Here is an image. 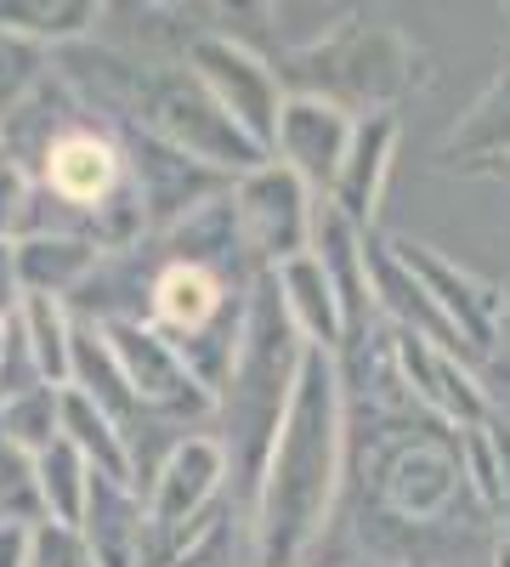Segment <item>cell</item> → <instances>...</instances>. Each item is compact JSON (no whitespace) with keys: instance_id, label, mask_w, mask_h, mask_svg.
<instances>
[{"instance_id":"25","label":"cell","mask_w":510,"mask_h":567,"mask_svg":"<svg viewBox=\"0 0 510 567\" xmlns=\"http://www.w3.org/2000/svg\"><path fill=\"white\" fill-rule=\"evenodd\" d=\"M29 567H103L97 550H91L80 523H58V516H40L34 523V556Z\"/></svg>"},{"instance_id":"30","label":"cell","mask_w":510,"mask_h":567,"mask_svg":"<svg viewBox=\"0 0 510 567\" xmlns=\"http://www.w3.org/2000/svg\"><path fill=\"white\" fill-rule=\"evenodd\" d=\"M488 425H493V443H499V505H493V516L504 523V539H510V420L488 414Z\"/></svg>"},{"instance_id":"17","label":"cell","mask_w":510,"mask_h":567,"mask_svg":"<svg viewBox=\"0 0 510 567\" xmlns=\"http://www.w3.org/2000/svg\"><path fill=\"white\" fill-rule=\"evenodd\" d=\"M63 432L80 443V454L108 471V477H125L136 483V449H131V432L97 403V398H85L80 386H63Z\"/></svg>"},{"instance_id":"29","label":"cell","mask_w":510,"mask_h":567,"mask_svg":"<svg viewBox=\"0 0 510 567\" xmlns=\"http://www.w3.org/2000/svg\"><path fill=\"white\" fill-rule=\"evenodd\" d=\"M29 556H34V523L0 516V567H29Z\"/></svg>"},{"instance_id":"15","label":"cell","mask_w":510,"mask_h":567,"mask_svg":"<svg viewBox=\"0 0 510 567\" xmlns=\"http://www.w3.org/2000/svg\"><path fill=\"white\" fill-rule=\"evenodd\" d=\"M272 278H278V296H284L295 329L312 347H346V312H341V296H335L330 272H323L318 250H301L290 261H278Z\"/></svg>"},{"instance_id":"14","label":"cell","mask_w":510,"mask_h":567,"mask_svg":"<svg viewBox=\"0 0 510 567\" xmlns=\"http://www.w3.org/2000/svg\"><path fill=\"white\" fill-rule=\"evenodd\" d=\"M103 245L91 233H23L18 239V261H23V284L29 296H63L74 301L80 284L103 267Z\"/></svg>"},{"instance_id":"34","label":"cell","mask_w":510,"mask_h":567,"mask_svg":"<svg viewBox=\"0 0 510 567\" xmlns=\"http://www.w3.org/2000/svg\"><path fill=\"white\" fill-rule=\"evenodd\" d=\"M0 159H7V142H0Z\"/></svg>"},{"instance_id":"2","label":"cell","mask_w":510,"mask_h":567,"mask_svg":"<svg viewBox=\"0 0 510 567\" xmlns=\"http://www.w3.org/2000/svg\"><path fill=\"white\" fill-rule=\"evenodd\" d=\"M290 91H312L330 97L352 114L397 109L414 85H420V45H414L397 23L381 18H341L330 34H318L284 58Z\"/></svg>"},{"instance_id":"26","label":"cell","mask_w":510,"mask_h":567,"mask_svg":"<svg viewBox=\"0 0 510 567\" xmlns=\"http://www.w3.org/2000/svg\"><path fill=\"white\" fill-rule=\"evenodd\" d=\"M34 187H40V176L29 165H18L12 154L0 159V239H23V233H29Z\"/></svg>"},{"instance_id":"7","label":"cell","mask_w":510,"mask_h":567,"mask_svg":"<svg viewBox=\"0 0 510 567\" xmlns=\"http://www.w3.org/2000/svg\"><path fill=\"white\" fill-rule=\"evenodd\" d=\"M119 125H125L131 182H136V194H143V210H148L154 233L176 227L188 210H199L205 199L227 194V187L239 182L233 171H221V165H210V159H199L188 148H176L170 136H159L148 125H131V120H119Z\"/></svg>"},{"instance_id":"1","label":"cell","mask_w":510,"mask_h":567,"mask_svg":"<svg viewBox=\"0 0 510 567\" xmlns=\"http://www.w3.org/2000/svg\"><path fill=\"white\" fill-rule=\"evenodd\" d=\"M341 488V369L335 347L301 352L284 420L272 432L256 505H250V567H306Z\"/></svg>"},{"instance_id":"22","label":"cell","mask_w":510,"mask_h":567,"mask_svg":"<svg viewBox=\"0 0 510 567\" xmlns=\"http://www.w3.org/2000/svg\"><path fill=\"white\" fill-rule=\"evenodd\" d=\"M0 420H7V432L23 443V449H52L63 437V386L52 381H40L29 392H12V398H0Z\"/></svg>"},{"instance_id":"23","label":"cell","mask_w":510,"mask_h":567,"mask_svg":"<svg viewBox=\"0 0 510 567\" xmlns=\"http://www.w3.org/2000/svg\"><path fill=\"white\" fill-rule=\"evenodd\" d=\"M0 516H12V523H40V516H45L34 449H23L7 432V420H0Z\"/></svg>"},{"instance_id":"27","label":"cell","mask_w":510,"mask_h":567,"mask_svg":"<svg viewBox=\"0 0 510 567\" xmlns=\"http://www.w3.org/2000/svg\"><path fill=\"white\" fill-rule=\"evenodd\" d=\"M272 7L278 0H210V18H216L221 34H239V40L256 45L261 23H272Z\"/></svg>"},{"instance_id":"9","label":"cell","mask_w":510,"mask_h":567,"mask_svg":"<svg viewBox=\"0 0 510 567\" xmlns=\"http://www.w3.org/2000/svg\"><path fill=\"white\" fill-rule=\"evenodd\" d=\"M125 182H131L125 142H114L108 131L85 125V120L63 125L52 136V148H45V159H40V187L58 194L63 205H74L85 216V227H91V210L108 205Z\"/></svg>"},{"instance_id":"13","label":"cell","mask_w":510,"mask_h":567,"mask_svg":"<svg viewBox=\"0 0 510 567\" xmlns=\"http://www.w3.org/2000/svg\"><path fill=\"white\" fill-rule=\"evenodd\" d=\"M392 159H397V109H375V114H357V131H352V148H346V165L330 187V199L375 227L381 216V199H386V176H392Z\"/></svg>"},{"instance_id":"33","label":"cell","mask_w":510,"mask_h":567,"mask_svg":"<svg viewBox=\"0 0 510 567\" xmlns=\"http://www.w3.org/2000/svg\"><path fill=\"white\" fill-rule=\"evenodd\" d=\"M493 176H510V159H504V165H499V171H493Z\"/></svg>"},{"instance_id":"6","label":"cell","mask_w":510,"mask_h":567,"mask_svg":"<svg viewBox=\"0 0 510 567\" xmlns=\"http://www.w3.org/2000/svg\"><path fill=\"white\" fill-rule=\"evenodd\" d=\"M188 69L216 91V103L272 154V142H278V114H284V103H290L284 69L267 63L250 40L221 34V29H199V40L188 45Z\"/></svg>"},{"instance_id":"31","label":"cell","mask_w":510,"mask_h":567,"mask_svg":"<svg viewBox=\"0 0 510 567\" xmlns=\"http://www.w3.org/2000/svg\"><path fill=\"white\" fill-rule=\"evenodd\" d=\"M493 567H510V539H504V545L493 550Z\"/></svg>"},{"instance_id":"4","label":"cell","mask_w":510,"mask_h":567,"mask_svg":"<svg viewBox=\"0 0 510 567\" xmlns=\"http://www.w3.org/2000/svg\"><path fill=\"white\" fill-rule=\"evenodd\" d=\"M227 483H233V465H227V443L216 432H181L165 460L148 471V539H143V567H170L188 539L210 523L227 505Z\"/></svg>"},{"instance_id":"21","label":"cell","mask_w":510,"mask_h":567,"mask_svg":"<svg viewBox=\"0 0 510 567\" xmlns=\"http://www.w3.org/2000/svg\"><path fill=\"white\" fill-rule=\"evenodd\" d=\"M45 74H52V45L12 29V23H0V120H7Z\"/></svg>"},{"instance_id":"5","label":"cell","mask_w":510,"mask_h":567,"mask_svg":"<svg viewBox=\"0 0 510 567\" xmlns=\"http://www.w3.org/2000/svg\"><path fill=\"white\" fill-rule=\"evenodd\" d=\"M103 323H108V341H114V352L131 374L136 398H143L148 420L205 425V420L221 414V392L188 363V352H181L154 318H103Z\"/></svg>"},{"instance_id":"16","label":"cell","mask_w":510,"mask_h":567,"mask_svg":"<svg viewBox=\"0 0 510 567\" xmlns=\"http://www.w3.org/2000/svg\"><path fill=\"white\" fill-rule=\"evenodd\" d=\"M443 159L454 171H488V176L510 159V69L471 103V114L448 131Z\"/></svg>"},{"instance_id":"10","label":"cell","mask_w":510,"mask_h":567,"mask_svg":"<svg viewBox=\"0 0 510 567\" xmlns=\"http://www.w3.org/2000/svg\"><path fill=\"white\" fill-rule=\"evenodd\" d=\"M397 245V256L420 272V284L431 290V301H437V312L454 323V336H459V347L471 352V363L477 358H488L493 352V341H499V312H504V296L493 290L488 278H477V272H466L459 261H448V256H437L431 245H420V239H392Z\"/></svg>"},{"instance_id":"3","label":"cell","mask_w":510,"mask_h":567,"mask_svg":"<svg viewBox=\"0 0 510 567\" xmlns=\"http://www.w3.org/2000/svg\"><path fill=\"white\" fill-rule=\"evenodd\" d=\"M119 120L148 125V131L170 136L176 148H188V154H199V159H210L221 171H233V176H244L261 159H272L261 142L216 103V91L188 63L181 69H143L136 63V80H131V97H125Z\"/></svg>"},{"instance_id":"19","label":"cell","mask_w":510,"mask_h":567,"mask_svg":"<svg viewBox=\"0 0 510 567\" xmlns=\"http://www.w3.org/2000/svg\"><path fill=\"white\" fill-rule=\"evenodd\" d=\"M108 0H0V23H12L34 40H45L58 52V45H74L97 29Z\"/></svg>"},{"instance_id":"28","label":"cell","mask_w":510,"mask_h":567,"mask_svg":"<svg viewBox=\"0 0 510 567\" xmlns=\"http://www.w3.org/2000/svg\"><path fill=\"white\" fill-rule=\"evenodd\" d=\"M23 261H18V239H0V318H18L23 312Z\"/></svg>"},{"instance_id":"12","label":"cell","mask_w":510,"mask_h":567,"mask_svg":"<svg viewBox=\"0 0 510 567\" xmlns=\"http://www.w3.org/2000/svg\"><path fill=\"white\" fill-rule=\"evenodd\" d=\"M80 528L97 550L103 567H143V539H148V494L108 477V471L91 465V494H85V516Z\"/></svg>"},{"instance_id":"20","label":"cell","mask_w":510,"mask_h":567,"mask_svg":"<svg viewBox=\"0 0 510 567\" xmlns=\"http://www.w3.org/2000/svg\"><path fill=\"white\" fill-rule=\"evenodd\" d=\"M34 471H40V505H45V516H58V523H80V516H85V494H91V460L80 454V443L63 432L52 449L34 454Z\"/></svg>"},{"instance_id":"24","label":"cell","mask_w":510,"mask_h":567,"mask_svg":"<svg viewBox=\"0 0 510 567\" xmlns=\"http://www.w3.org/2000/svg\"><path fill=\"white\" fill-rule=\"evenodd\" d=\"M233 523H250V516L227 499L210 523L188 539V550H181L170 567H239V545H233Z\"/></svg>"},{"instance_id":"8","label":"cell","mask_w":510,"mask_h":567,"mask_svg":"<svg viewBox=\"0 0 510 567\" xmlns=\"http://www.w3.org/2000/svg\"><path fill=\"white\" fill-rule=\"evenodd\" d=\"M233 199H239V216H244V239L256 250L261 267H278L301 250H312V216H318V187L284 165V159H261L256 171H244L233 182Z\"/></svg>"},{"instance_id":"32","label":"cell","mask_w":510,"mask_h":567,"mask_svg":"<svg viewBox=\"0 0 510 567\" xmlns=\"http://www.w3.org/2000/svg\"><path fill=\"white\" fill-rule=\"evenodd\" d=\"M148 7H194V0H148Z\"/></svg>"},{"instance_id":"18","label":"cell","mask_w":510,"mask_h":567,"mask_svg":"<svg viewBox=\"0 0 510 567\" xmlns=\"http://www.w3.org/2000/svg\"><path fill=\"white\" fill-rule=\"evenodd\" d=\"M23 336L34 347V363L52 386H69L74 374V307L63 296H23Z\"/></svg>"},{"instance_id":"11","label":"cell","mask_w":510,"mask_h":567,"mask_svg":"<svg viewBox=\"0 0 510 567\" xmlns=\"http://www.w3.org/2000/svg\"><path fill=\"white\" fill-rule=\"evenodd\" d=\"M352 131H357V114L330 103V97H312V91H290L284 114H278V142L272 154L295 165L318 194H330L341 165H346V148H352Z\"/></svg>"}]
</instances>
